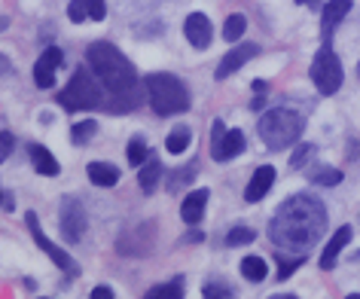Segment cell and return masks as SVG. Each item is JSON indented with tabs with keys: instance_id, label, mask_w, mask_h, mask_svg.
<instances>
[{
	"instance_id": "obj_29",
	"label": "cell",
	"mask_w": 360,
	"mask_h": 299,
	"mask_svg": "<svg viewBox=\"0 0 360 299\" xmlns=\"http://www.w3.org/2000/svg\"><path fill=\"white\" fill-rule=\"evenodd\" d=\"M143 156H147V144H143V138H131V144H129V162H131V165H143Z\"/></svg>"
},
{
	"instance_id": "obj_36",
	"label": "cell",
	"mask_w": 360,
	"mask_h": 299,
	"mask_svg": "<svg viewBox=\"0 0 360 299\" xmlns=\"http://www.w3.org/2000/svg\"><path fill=\"white\" fill-rule=\"evenodd\" d=\"M254 92L257 95H269V83H263V79H254Z\"/></svg>"
},
{
	"instance_id": "obj_33",
	"label": "cell",
	"mask_w": 360,
	"mask_h": 299,
	"mask_svg": "<svg viewBox=\"0 0 360 299\" xmlns=\"http://www.w3.org/2000/svg\"><path fill=\"white\" fill-rule=\"evenodd\" d=\"M205 296H232V290H226V287H217V284H208L205 287Z\"/></svg>"
},
{
	"instance_id": "obj_25",
	"label": "cell",
	"mask_w": 360,
	"mask_h": 299,
	"mask_svg": "<svg viewBox=\"0 0 360 299\" xmlns=\"http://www.w3.org/2000/svg\"><path fill=\"white\" fill-rule=\"evenodd\" d=\"M248 31V19L241 13H236V15H229L226 19V25H223V37H226L229 43H236V40H241V34Z\"/></svg>"
},
{
	"instance_id": "obj_21",
	"label": "cell",
	"mask_w": 360,
	"mask_h": 299,
	"mask_svg": "<svg viewBox=\"0 0 360 299\" xmlns=\"http://www.w3.org/2000/svg\"><path fill=\"white\" fill-rule=\"evenodd\" d=\"M159 177H162V165H159V159H147V165H143V168L138 171V184H141L143 193H150V189L159 184Z\"/></svg>"
},
{
	"instance_id": "obj_5",
	"label": "cell",
	"mask_w": 360,
	"mask_h": 299,
	"mask_svg": "<svg viewBox=\"0 0 360 299\" xmlns=\"http://www.w3.org/2000/svg\"><path fill=\"white\" fill-rule=\"evenodd\" d=\"M95 70L92 68H77L70 83L58 92V104L68 107V110H95L101 107V89L95 83Z\"/></svg>"
},
{
	"instance_id": "obj_26",
	"label": "cell",
	"mask_w": 360,
	"mask_h": 299,
	"mask_svg": "<svg viewBox=\"0 0 360 299\" xmlns=\"http://www.w3.org/2000/svg\"><path fill=\"white\" fill-rule=\"evenodd\" d=\"M165 296H171V299L184 296V278H174L171 284H159V287H153L147 293V299H165Z\"/></svg>"
},
{
	"instance_id": "obj_30",
	"label": "cell",
	"mask_w": 360,
	"mask_h": 299,
	"mask_svg": "<svg viewBox=\"0 0 360 299\" xmlns=\"http://www.w3.org/2000/svg\"><path fill=\"white\" fill-rule=\"evenodd\" d=\"M300 266H302V253L300 257H290V260H281V266H278V281H287Z\"/></svg>"
},
{
	"instance_id": "obj_39",
	"label": "cell",
	"mask_w": 360,
	"mask_h": 299,
	"mask_svg": "<svg viewBox=\"0 0 360 299\" xmlns=\"http://www.w3.org/2000/svg\"><path fill=\"white\" fill-rule=\"evenodd\" d=\"M354 260H360V250H357V253H354Z\"/></svg>"
},
{
	"instance_id": "obj_6",
	"label": "cell",
	"mask_w": 360,
	"mask_h": 299,
	"mask_svg": "<svg viewBox=\"0 0 360 299\" xmlns=\"http://www.w3.org/2000/svg\"><path fill=\"white\" fill-rule=\"evenodd\" d=\"M309 74H311V83L318 86L321 95H336L339 92V86H342V79H345V74H342V61H339L336 52H333L330 43H323L321 52L314 56Z\"/></svg>"
},
{
	"instance_id": "obj_24",
	"label": "cell",
	"mask_w": 360,
	"mask_h": 299,
	"mask_svg": "<svg viewBox=\"0 0 360 299\" xmlns=\"http://www.w3.org/2000/svg\"><path fill=\"white\" fill-rule=\"evenodd\" d=\"M241 275H245L248 281H254V284H259V281L266 278V260L245 257V260H241Z\"/></svg>"
},
{
	"instance_id": "obj_20",
	"label": "cell",
	"mask_w": 360,
	"mask_h": 299,
	"mask_svg": "<svg viewBox=\"0 0 360 299\" xmlns=\"http://www.w3.org/2000/svg\"><path fill=\"white\" fill-rule=\"evenodd\" d=\"M199 174V168H195V162H190V165H184V168H177V171H171L168 174V193H177V189H186L193 184V177Z\"/></svg>"
},
{
	"instance_id": "obj_13",
	"label": "cell",
	"mask_w": 360,
	"mask_h": 299,
	"mask_svg": "<svg viewBox=\"0 0 360 299\" xmlns=\"http://www.w3.org/2000/svg\"><path fill=\"white\" fill-rule=\"evenodd\" d=\"M107 15V4L104 0H70L68 6V19L70 22H101Z\"/></svg>"
},
{
	"instance_id": "obj_18",
	"label": "cell",
	"mask_w": 360,
	"mask_h": 299,
	"mask_svg": "<svg viewBox=\"0 0 360 299\" xmlns=\"http://www.w3.org/2000/svg\"><path fill=\"white\" fill-rule=\"evenodd\" d=\"M31 162H34V168H37V174H43V177H56L58 171H61V165H58V159L52 156V153L46 150V147H40V144H31Z\"/></svg>"
},
{
	"instance_id": "obj_15",
	"label": "cell",
	"mask_w": 360,
	"mask_h": 299,
	"mask_svg": "<svg viewBox=\"0 0 360 299\" xmlns=\"http://www.w3.org/2000/svg\"><path fill=\"white\" fill-rule=\"evenodd\" d=\"M275 184V168L272 165H259L254 171V177H250V184L245 189V198L248 202H259V198H266V193L272 189Z\"/></svg>"
},
{
	"instance_id": "obj_27",
	"label": "cell",
	"mask_w": 360,
	"mask_h": 299,
	"mask_svg": "<svg viewBox=\"0 0 360 299\" xmlns=\"http://www.w3.org/2000/svg\"><path fill=\"white\" fill-rule=\"evenodd\" d=\"M95 132H98V125H95V120H86V122H77L74 129H70V138H74V144H89V138H95Z\"/></svg>"
},
{
	"instance_id": "obj_8",
	"label": "cell",
	"mask_w": 360,
	"mask_h": 299,
	"mask_svg": "<svg viewBox=\"0 0 360 299\" xmlns=\"http://www.w3.org/2000/svg\"><path fill=\"white\" fill-rule=\"evenodd\" d=\"M86 208L79 205V198L74 196H65L61 198V217H58V226H61V235H65L68 244H77L79 238L86 235Z\"/></svg>"
},
{
	"instance_id": "obj_10",
	"label": "cell",
	"mask_w": 360,
	"mask_h": 299,
	"mask_svg": "<svg viewBox=\"0 0 360 299\" xmlns=\"http://www.w3.org/2000/svg\"><path fill=\"white\" fill-rule=\"evenodd\" d=\"M25 220H28V229H31V235H34V241H37V248H40V250H46L49 257H52V262H56L58 269H65V272H77V269H74V260H70L68 253L58 248V244H52V241L46 238V232L40 229L37 214H28V217H25Z\"/></svg>"
},
{
	"instance_id": "obj_22",
	"label": "cell",
	"mask_w": 360,
	"mask_h": 299,
	"mask_svg": "<svg viewBox=\"0 0 360 299\" xmlns=\"http://www.w3.org/2000/svg\"><path fill=\"white\" fill-rule=\"evenodd\" d=\"M309 180H311V184H318V186H339L342 184V171L321 165V168H311L309 171Z\"/></svg>"
},
{
	"instance_id": "obj_7",
	"label": "cell",
	"mask_w": 360,
	"mask_h": 299,
	"mask_svg": "<svg viewBox=\"0 0 360 299\" xmlns=\"http://www.w3.org/2000/svg\"><path fill=\"white\" fill-rule=\"evenodd\" d=\"M245 132L241 129H226L220 120L211 125V156L217 162H229L245 150Z\"/></svg>"
},
{
	"instance_id": "obj_3",
	"label": "cell",
	"mask_w": 360,
	"mask_h": 299,
	"mask_svg": "<svg viewBox=\"0 0 360 299\" xmlns=\"http://www.w3.org/2000/svg\"><path fill=\"white\" fill-rule=\"evenodd\" d=\"M302 129H305V120L296 110H290V107H272V110H266L257 122L259 138H263L266 147L275 150V153L300 144Z\"/></svg>"
},
{
	"instance_id": "obj_28",
	"label": "cell",
	"mask_w": 360,
	"mask_h": 299,
	"mask_svg": "<svg viewBox=\"0 0 360 299\" xmlns=\"http://www.w3.org/2000/svg\"><path fill=\"white\" fill-rule=\"evenodd\" d=\"M254 238H257L254 229H248V226H236V229L226 235V244H229V248H241V244H250Z\"/></svg>"
},
{
	"instance_id": "obj_11",
	"label": "cell",
	"mask_w": 360,
	"mask_h": 299,
	"mask_svg": "<svg viewBox=\"0 0 360 299\" xmlns=\"http://www.w3.org/2000/svg\"><path fill=\"white\" fill-rule=\"evenodd\" d=\"M65 65V56H61L58 46H49L43 56L37 58V65H34V83L40 89H52L56 86V70Z\"/></svg>"
},
{
	"instance_id": "obj_32",
	"label": "cell",
	"mask_w": 360,
	"mask_h": 299,
	"mask_svg": "<svg viewBox=\"0 0 360 299\" xmlns=\"http://www.w3.org/2000/svg\"><path fill=\"white\" fill-rule=\"evenodd\" d=\"M13 147H15V138L10 132H4V134H0V159H10Z\"/></svg>"
},
{
	"instance_id": "obj_37",
	"label": "cell",
	"mask_w": 360,
	"mask_h": 299,
	"mask_svg": "<svg viewBox=\"0 0 360 299\" xmlns=\"http://www.w3.org/2000/svg\"><path fill=\"white\" fill-rule=\"evenodd\" d=\"M4 211H13V193L4 189Z\"/></svg>"
},
{
	"instance_id": "obj_31",
	"label": "cell",
	"mask_w": 360,
	"mask_h": 299,
	"mask_svg": "<svg viewBox=\"0 0 360 299\" xmlns=\"http://www.w3.org/2000/svg\"><path fill=\"white\" fill-rule=\"evenodd\" d=\"M309 156H314V147H311V144H302V147L293 153L290 168H302V165H305V159H309Z\"/></svg>"
},
{
	"instance_id": "obj_1",
	"label": "cell",
	"mask_w": 360,
	"mask_h": 299,
	"mask_svg": "<svg viewBox=\"0 0 360 299\" xmlns=\"http://www.w3.org/2000/svg\"><path fill=\"white\" fill-rule=\"evenodd\" d=\"M323 232H327V205L314 193L290 196L269 223V238L275 241V248L293 253H309Z\"/></svg>"
},
{
	"instance_id": "obj_17",
	"label": "cell",
	"mask_w": 360,
	"mask_h": 299,
	"mask_svg": "<svg viewBox=\"0 0 360 299\" xmlns=\"http://www.w3.org/2000/svg\"><path fill=\"white\" fill-rule=\"evenodd\" d=\"M348 241H351V226H342V229L327 241V248H323V253H321V269H333V266H336L339 253L345 250Z\"/></svg>"
},
{
	"instance_id": "obj_9",
	"label": "cell",
	"mask_w": 360,
	"mask_h": 299,
	"mask_svg": "<svg viewBox=\"0 0 360 299\" xmlns=\"http://www.w3.org/2000/svg\"><path fill=\"white\" fill-rule=\"evenodd\" d=\"M259 52H263V49H259L257 43H241V46L229 49L226 56H223V61L217 65V70H214V77H217V79H226V77H232L238 68H245L250 58H257Z\"/></svg>"
},
{
	"instance_id": "obj_16",
	"label": "cell",
	"mask_w": 360,
	"mask_h": 299,
	"mask_svg": "<svg viewBox=\"0 0 360 299\" xmlns=\"http://www.w3.org/2000/svg\"><path fill=\"white\" fill-rule=\"evenodd\" d=\"M205 205H208V189H193V193L184 198V205H180V217L190 226H195L205 217Z\"/></svg>"
},
{
	"instance_id": "obj_4",
	"label": "cell",
	"mask_w": 360,
	"mask_h": 299,
	"mask_svg": "<svg viewBox=\"0 0 360 299\" xmlns=\"http://www.w3.org/2000/svg\"><path fill=\"white\" fill-rule=\"evenodd\" d=\"M143 86H147L150 107L159 116L190 110V92H186V86L180 83L174 74H150L147 79H143Z\"/></svg>"
},
{
	"instance_id": "obj_35",
	"label": "cell",
	"mask_w": 360,
	"mask_h": 299,
	"mask_svg": "<svg viewBox=\"0 0 360 299\" xmlns=\"http://www.w3.org/2000/svg\"><path fill=\"white\" fill-rule=\"evenodd\" d=\"M184 241H186V244H199V241H205V235H202L199 229H193V232L184 235Z\"/></svg>"
},
{
	"instance_id": "obj_23",
	"label": "cell",
	"mask_w": 360,
	"mask_h": 299,
	"mask_svg": "<svg viewBox=\"0 0 360 299\" xmlns=\"http://www.w3.org/2000/svg\"><path fill=\"white\" fill-rule=\"evenodd\" d=\"M190 141H193L190 129H186V125H177V129L168 134V141H165V150H168V153H174V156H177V153H184L186 147H190Z\"/></svg>"
},
{
	"instance_id": "obj_38",
	"label": "cell",
	"mask_w": 360,
	"mask_h": 299,
	"mask_svg": "<svg viewBox=\"0 0 360 299\" xmlns=\"http://www.w3.org/2000/svg\"><path fill=\"white\" fill-rule=\"evenodd\" d=\"M300 4H302V6H314V4H318V0H300Z\"/></svg>"
},
{
	"instance_id": "obj_12",
	"label": "cell",
	"mask_w": 360,
	"mask_h": 299,
	"mask_svg": "<svg viewBox=\"0 0 360 299\" xmlns=\"http://www.w3.org/2000/svg\"><path fill=\"white\" fill-rule=\"evenodd\" d=\"M184 34H186V40L193 43L195 49H208L211 46V19L205 13H190L186 15V22H184Z\"/></svg>"
},
{
	"instance_id": "obj_34",
	"label": "cell",
	"mask_w": 360,
	"mask_h": 299,
	"mask_svg": "<svg viewBox=\"0 0 360 299\" xmlns=\"http://www.w3.org/2000/svg\"><path fill=\"white\" fill-rule=\"evenodd\" d=\"M92 299H113V290L110 287H95L92 290Z\"/></svg>"
},
{
	"instance_id": "obj_14",
	"label": "cell",
	"mask_w": 360,
	"mask_h": 299,
	"mask_svg": "<svg viewBox=\"0 0 360 299\" xmlns=\"http://www.w3.org/2000/svg\"><path fill=\"white\" fill-rule=\"evenodd\" d=\"M351 4H354V0H330V4L323 6V13H321V31H323V43H330L333 31H336V25H339V22L348 15Z\"/></svg>"
},
{
	"instance_id": "obj_19",
	"label": "cell",
	"mask_w": 360,
	"mask_h": 299,
	"mask_svg": "<svg viewBox=\"0 0 360 299\" xmlns=\"http://www.w3.org/2000/svg\"><path fill=\"white\" fill-rule=\"evenodd\" d=\"M86 174L98 186H116L120 184V171H116L113 165H107V162H92V165L86 168Z\"/></svg>"
},
{
	"instance_id": "obj_2",
	"label": "cell",
	"mask_w": 360,
	"mask_h": 299,
	"mask_svg": "<svg viewBox=\"0 0 360 299\" xmlns=\"http://www.w3.org/2000/svg\"><path fill=\"white\" fill-rule=\"evenodd\" d=\"M86 65L95 70V77L104 83V89L116 98L113 110L120 107V110H131V107H138L141 95H138V70L129 58L122 56L120 49L113 46V43L107 40H98L92 46L86 49Z\"/></svg>"
}]
</instances>
